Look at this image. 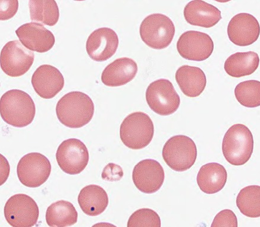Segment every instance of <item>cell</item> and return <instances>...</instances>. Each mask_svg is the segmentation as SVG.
Segmentation results:
<instances>
[{
    "instance_id": "8",
    "label": "cell",
    "mask_w": 260,
    "mask_h": 227,
    "mask_svg": "<svg viewBox=\"0 0 260 227\" xmlns=\"http://www.w3.org/2000/svg\"><path fill=\"white\" fill-rule=\"evenodd\" d=\"M49 159L40 153H30L20 160L17 167L18 178L25 186L38 187L44 184L51 175Z\"/></svg>"
},
{
    "instance_id": "27",
    "label": "cell",
    "mask_w": 260,
    "mask_h": 227,
    "mask_svg": "<svg viewBox=\"0 0 260 227\" xmlns=\"http://www.w3.org/2000/svg\"><path fill=\"white\" fill-rule=\"evenodd\" d=\"M235 95L240 104L247 108L260 106V82L250 80L242 82L235 89Z\"/></svg>"
},
{
    "instance_id": "6",
    "label": "cell",
    "mask_w": 260,
    "mask_h": 227,
    "mask_svg": "<svg viewBox=\"0 0 260 227\" xmlns=\"http://www.w3.org/2000/svg\"><path fill=\"white\" fill-rule=\"evenodd\" d=\"M140 32L142 41L149 48L161 50L168 47L172 42L176 28L170 18L155 13L142 21Z\"/></svg>"
},
{
    "instance_id": "3",
    "label": "cell",
    "mask_w": 260,
    "mask_h": 227,
    "mask_svg": "<svg viewBox=\"0 0 260 227\" xmlns=\"http://www.w3.org/2000/svg\"><path fill=\"white\" fill-rule=\"evenodd\" d=\"M222 148L224 157L231 165H245L250 159L254 150L251 131L244 124H234L224 136Z\"/></svg>"
},
{
    "instance_id": "30",
    "label": "cell",
    "mask_w": 260,
    "mask_h": 227,
    "mask_svg": "<svg viewBox=\"0 0 260 227\" xmlns=\"http://www.w3.org/2000/svg\"><path fill=\"white\" fill-rule=\"evenodd\" d=\"M1 4V20H7L12 18L17 12L19 9V2L17 0L14 1H0Z\"/></svg>"
},
{
    "instance_id": "16",
    "label": "cell",
    "mask_w": 260,
    "mask_h": 227,
    "mask_svg": "<svg viewBox=\"0 0 260 227\" xmlns=\"http://www.w3.org/2000/svg\"><path fill=\"white\" fill-rule=\"evenodd\" d=\"M16 33L21 44L31 51L47 52L55 44L54 35L39 23L24 24L17 28Z\"/></svg>"
},
{
    "instance_id": "13",
    "label": "cell",
    "mask_w": 260,
    "mask_h": 227,
    "mask_svg": "<svg viewBox=\"0 0 260 227\" xmlns=\"http://www.w3.org/2000/svg\"><path fill=\"white\" fill-rule=\"evenodd\" d=\"M165 179L162 166L154 159H145L135 166L133 180L135 186L144 194H151L158 191Z\"/></svg>"
},
{
    "instance_id": "26",
    "label": "cell",
    "mask_w": 260,
    "mask_h": 227,
    "mask_svg": "<svg viewBox=\"0 0 260 227\" xmlns=\"http://www.w3.org/2000/svg\"><path fill=\"white\" fill-rule=\"evenodd\" d=\"M236 204L244 215L252 218L260 217V186L244 187L238 195Z\"/></svg>"
},
{
    "instance_id": "7",
    "label": "cell",
    "mask_w": 260,
    "mask_h": 227,
    "mask_svg": "<svg viewBox=\"0 0 260 227\" xmlns=\"http://www.w3.org/2000/svg\"><path fill=\"white\" fill-rule=\"evenodd\" d=\"M146 100L153 111L162 116L173 115L180 105V96L173 84L166 79L149 84L146 91Z\"/></svg>"
},
{
    "instance_id": "21",
    "label": "cell",
    "mask_w": 260,
    "mask_h": 227,
    "mask_svg": "<svg viewBox=\"0 0 260 227\" xmlns=\"http://www.w3.org/2000/svg\"><path fill=\"white\" fill-rule=\"evenodd\" d=\"M228 174L225 167L218 163H209L201 167L197 176L200 190L206 194L219 193L225 186Z\"/></svg>"
},
{
    "instance_id": "1",
    "label": "cell",
    "mask_w": 260,
    "mask_h": 227,
    "mask_svg": "<svg viewBox=\"0 0 260 227\" xmlns=\"http://www.w3.org/2000/svg\"><path fill=\"white\" fill-rule=\"evenodd\" d=\"M56 113L63 125L79 129L91 122L94 114V102L84 92H70L57 103Z\"/></svg>"
},
{
    "instance_id": "24",
    "label": "cell",
    "mask_w": 260,
    "mask_h": 227,
    "mask_svg": "<svg viewBox=\"0 0 260 227\" xmlns=\"http://www.w3.org/2000/svg\"><path fill=\"white\" fill-rule=\"evenodd\" d=\"M46 221L50 227L71 226L77 222L78 212L70 202L58 201L48 208Z\"/></svg>"
},
{
    "instance_id": "19",
    "label": "cell",
    "mask_w": 260,
    "mask_h": 227,
    "mask_svg": "<svg viewBox=\"0 0 260 227\" xmlns=\"http://www.w3.org/2000/svg\"><path fill=\"white\" fill-rule=\"evenodd\" d=\"M138 70L137 63L133 59H117L103 71L102 81L110 87L122 86L134 79Z\"/></svg>"
},
{
    "instance_id": "9",
    "label": "cell",
    "mask_w": 260,
    "mask_h": 227,
    "mask_svg": "<svg viewBox=\"0 0 260 227\" xmlns=\"http://www.w3.org/2000/svg\"><path fill=\"white\" fill-rule=\"evenodd\" d=\"M5 216L13 227H33L38 222L39 209L37 202L26 194L13 195L6 202Z\"/></svg>"
},
{
    "instance_id": "10",
    "label": "cell",
    "mask_w": 260,
    "mask_h": 227,
    "mask_svg": "<svg viewBox=\"0 0 260 227\" xmlns=\"http://www.w3.org/2000/svg\"><path fill=\"white\" fill-rule=\"evenodd\" d=\"M56 159L63 172L71 175H78L86 168L89 153L83 141L77 138H69L59 145Z\"/></svg>"
},
{
    "instance_id": "20",
    "label": "cell",
    "mask_w": 260,
    "mask_h": 227,
    "mask_svg": "<svg viewBox=\"0 0 260 227\" xmlns=\"http://www.w3.org/2000/svg\"><path fill=\"white\" fill-rule=\"evenodd\" d=\"M176 80L183 93L190 98L199 97L207 83L204 71L189 65H183L177 69Z\"/></svg>"
},
{
    "instance_id": "28",
    "label": "cell",
    "mask_w": 260,
    "mask_h": 227,
    "mask_svg": "<svg viewBox=\"0 0 260 227\" xmlns=\"http://www.w3.org/2000/svg\"><path fill=\"white\" fill-rule=\"evenodd\" d=\"M127 227H161V218L152 209L142 208L131 215Z\"/></svg>"
},
{
    "instance_id": "32",
    "label": "cell",
    "mask_w": 260,
    "mask_h": 227,
    "mask_svg": "<svg viewBox=\"0 0 260 227\" xmlns=\"http://www.w3.org/2000/svg\"><path fill=\"white\" fill-rule=\"evenodd\" d=\"M91 227H117L116 225L109 222H99L95 223Z\"/></svg>"
},
{
    "instance_id": "11",
    "label": "cell",
    "mask_w": 260,
    "mask_h": 227,
    "mask_svg": "<svg viewBox=\"0 0 260 227\" xmlns=\"http://www.w3.org/2000/svg\"><path fill=\"white\" fill-rule=\"evenodd\" d=\"M34 60V52L24 48L20 41H10L2 50L1 68L9 77H21L30 69Z\"/></svg>"
},
{
    "instance_id": "23",
    "label": "cell",
    "mask_w": 260,
    "mask_h": 227,
    "mask_svg": "<svg viewBox=\"0 0 260 227\" xmlns=\"http://www.w3.org/2000/svg\"><path fill=\"white\" fill-rule=\"evenodd\" d=\"M259 64V58L257 53L237 52L226 59L224 69L231 77L241 78L255 72Z\"/></svg>"
},
{
    "instance_id": "5",
    "label": "cell",
    "mask_w": 260,
    "mask_h": 227,
    "mask_svg": "<svg viewBox=\"0 0 260 227\" xmlns=\"http://www.w3.org/2000/svg\"><path fill=\"white\" fill-rule=\"evenodd\" d=\"M162 155L164 161L174 171H186L197 161V145L191 138L184 135H177L167 141Z\"/></svg>"
},
{
    "instance_id": "17",
    "label": "cell",
    "mask_w": 260,
    "mask_h": 227,
    "mask_svg": "<svg viewBox=\"0 0 260 227\" xmlns=\"http://www.w3.org/2000/svg\"><path fill=\"white\" fill-rule=\"evenodd\" d=\"M31 84L39 97L52 99L62 90L65 80L56 67L42 65L38 67L31 77Z\"/></svg>"
},
{
    "instance_id": "22",
    "label": "cell",
    "mask_w": 260,
    "mask_h": 227,
    "mask_svg": "<svg viewBox=\"0 0 260 227\" xmlns=\"http://www.w3.org/2000/svg\"><path fill=\"white\" fill-rule=\"evenodd\" d=\"M78 202L85 214L95 216L106 210L109 205V197L102 187L90 184L81 190Z\"/></svg>"
},
{
    "instance_id": "12",
    "label": "cell",
    "mask_w": 260,
    "mask_h": 227,
    "mask_svg": "<svg viewBox=\"0 0 260 227\" xmlns=\"http://www.w3.org/2000/svg\"><path fill=\"white\" fill-rule=\"evenodd\" d=\"M177 49L182 58L201 62L212 55L214 44L208 34L189 30L181 34L177 43Z\"/></svg>"
},
{
    "instance_id": "31",
    "label": "cell",
    "mask_w": 260,
    "mask_h": 227,
    "mask_svg": "<svg viewBox=\"0 0 260 227\" xmlns=\"http://www.w3.org/2000/svg\"><path fill=\"white\" fill-rule=\"evenodd\" d=\"M123 176L122 168L119 165L109 163L102 172V178L108 181L119 180Z\"/></svg>"
},
{
    "instance_id": "25",
    "label": "cell",
    "mask_w": 260,
    "mask_h": 227,
    "mask_svg": "<svg viewBox=\"0 0 260 227\" xmlns=\"http://www.w3.org/2000/svg\"><path fill=\"white\" fill-rule=\"evenodd\" d=\"M30 19L49 26L58 23L59 10L54 0H30L28 2Z\"/></svg>"
},
{
    "instance_id": "18",
    "label": "cell",
    "mask_w": 260,
    "mask_h": 227,
    "mask_svg": "<svg viewBox=\"0 0 260 227\" xmlns=\"http://www.w3.org/2000/svg\"><path fill=\"white\" fill-rule=\"evenodd\" d=\"M184 16L192 26L211 28L222 19L221 12L215 7L202 0H194L184 7Z\"/></svg>"
},
{
    "instance_id": "29",
    "label": "cell",
    "mask_w": 260,
    "mask_h": 227,
    "mask_svg": "<svg viewBox=\"0 0 260 227\" xmlns=\"http://www.w3.org/2000/svg\"><path fill=\"white\" fill-rule=\"evenodd\" d=\"M211 227H238V219L231 209H224L215 216Z\"/></svg>"
},
{
    "instance_id": "2",
    "label": "cell",
    "mask_w": 260,
    "mask_h": 227,
    "mask_svg": "<svg viewBox=\"0 0 260 227\" xmlns=\"http://www.w3.org/2000/svg\"><path fill=\"white\" fill-rule=\"evenodd\" d=\"M0 109L3 120L17 128L30 125L36 115L33 99L26 92L20 90H9L3 95Z\"/></svg>"
},
{
    "instance_id": "4",
    "label": "cell",
    "mask_w": 260,
    "mask_h": 227,
    "mask_svg": "<svg viewBox=\"0 0 260 227\" xmlns=\"http://www.w3.org/2000/svg\"><path fill=\"white\" fill-rule=\"evenodd\" d=\"M154 126L150 117L143 112H135L124 119L120 127V137L126 147L140 150L150 144Z\"/></svg>"
},
{
    "instance_id": "14",
    "label": "cell",
    "mask_w": 260,
    "mask_h": 227,
    "mask_svg": "<svg viewBox=\"0 0 260 227\" xmlns=\"http://www.w3.org/2000/svg\"><path fill=\"white\" fill-rule=\"evenodd\" d=\"M119 37L111 28L102 27L92 31L86 42V51L90 58L96 62L108 60L117 51Z\"/></svg>"
},
{
    "instance_id": "15",
    "label": "cell",
    "mask_w": 260,
    "mask_h": 227,
    "mask_svg": "<svg viewBox=\"0 0 260 227\" xmlns=\"http://www.w3.org/2000/svg\"><path fill=\"white\" fill-rule=\"evenodd\" d=\"M227 33L234 44L239 46H250L258 40L260 25L252 14L240 13L230 20Z\"/></svg>"
}]
</instances>
